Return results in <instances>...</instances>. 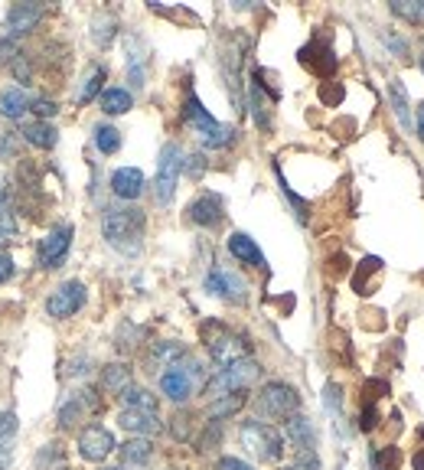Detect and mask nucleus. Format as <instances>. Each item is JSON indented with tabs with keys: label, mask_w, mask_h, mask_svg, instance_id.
<instances>
[{
	"label": "nucleus",
	"mask_w": 424,
	"mask_h": 470,
	"mask_svg": "<svg viewBox=\"0 0 424 470\" xmlns=\"http://www.w3.org/2000/svg\"><path fill=\"white\" fill-rule=\"evenodd\" d=\"M102 232L108 245L121 255H137L144 249V232H147V216L137 206H108L102 212Z\"/></svg>",
	"instance_id": "1"
},
{
	"label": "nucleus",
	"mask_w": 424,
	"mask_h": 470,
	"mask_svg": "<svg viewBox=\"0 0 424 470\" xmlns=\"http://www.w3.org/2000/svg\"><path fill=\"white\" fill-rule=\"evenodd\" d=\"M415 128H418V138H421V144H424V102L418 105V121H415Z\"/></svg>",
	"instance_id": "57"
},
{
	"label": "nucleus",
	"mask_w": 424,
	"mask_h": 470,
	"mask_svg": "<svg viewBox=\"0 0 424 470\" xmlns=\"http://www.w3.org/2000/svg\"><path fill=\"white\" fill-rule=\"evenodd\" d=\"M160 379V392H164L167 399L177 402V405H187L193 395H197V389H203L206 385V369L199 360H193V356H187V360H180L173 369H167Z\"/></svg>",
	"instance_id": "5"
},
{
	"label": "nucleus",
	"mask_w": 424,
	"mask_h": 470,
	"mask_svg": "<svg viewBox=\"0 0 424 470\" xmlns=\"http://www.w3.org/2000/svg\"><path fill=\"white\" fill-rule=\"evenodd\" d=\"M379 268H382V261L379 259H366L359 265V271H356V278H353V288L359 291V294H366V278H369L372 271H379Z\"/></svg>",
	"instance_id": "42"
},
{
	"label": "nucleus",
	"mask_w": 424,
	"mask_h": 470,
	"mask_svg": "<svg viewBox=\"0 0 424 470\" xmlns=\"http://www.w3.org/2000/svg\"><path fill=\"white\" fill-rule=\"evenodd\" d=\"M183 121L197 131V138L203 141V148L222 150L236 141V128L216 121V118L203 108V102H199L197 95H187V102H183Z\"/></svg>",
	"instance_id": "4"
},
{
	"label": "nucleus",
	"mask_w": 424,
	"mask_h": 470,
	"mask_svg": "<svg viewBox=\"0 0 424 470\" xmlns=\"http://www.w3.org/2000/svg\"><path fill=\"white\" fill-rule=\"evenodd\" d=\"M183 170H187V177L199 180V177L206 173V157H203V154H189V157H183Z\"/></svg>",
	"instance_id": "44"
},
{
	"label": "nucleus",
	"mask_w": 424,
	"mask_h": 470,
	"mask_svg": "<svg viewBox=\"0 0 424 470\" xmlns=\"http://www.w3.org/2000/svg\"><path fill=\"white\" fill-rule=\"evenodd\" d=\"M278 180H281V193L288 196V199H291V203H294V209H298V220H300V222H307V212H310V206H307L304 199H300V196L294 193L291 187H288V180H284V177H281V170H278Z\"/></svg>",
	"instance_id": "43"
},
{
	"label": "nucleus",
	"mask_w": 424,
	"mask_h": 470,
	"mask_svg": "<svg viewBox=\"0 0 424 470\" xmlns=\"http://www.w3.org/2000/svg\"><path fill=\"white\" fill-rule=\"evenodd\" d=\"M284 441H291L294 447H298V455H304V451H314L317 444V434H314V424L307 422L304 415H291L288 422H284Z\"/></svg>",
	"instance_id": "21"
},
{
	"label": "nucleus",
	"mask_w": 424,
	"mask_h": 470,
	"mask_svg": "<svg viewBox=\"0 0 424 470\" xmlns=\"http://www.w3.org/2000/svg\"><path fill=\"white\" fill-rule=\"evenodd\" d=\"M199 333H203V343L206 350H209L212 363L219 369L252 356V340L245 337V333H238V330L226 327L222 321H206L203 327H199Z\"/></svg>",
	"instance_id": "2"
},
{
	"label": "nucleus",
	"mask_w": 424,
	"mask_h": 470,
	"mask_svg": "<svg viewBox=\"0 0 424 470\" xmlns=\"http://www.w3.org/2000/svg\"><path fill=\"white\" fill-rule=\"evenodd\" d=\"M115 20L111 16H102V20H95V26H92V36H95V43L98 46H108L111 39H115Z\"/></svg>",
	"instance_id": "38"
},
{
	"label": "nucleus",
	"mask_w": 424,
	"mask_h": 470,
	"mask_svg": "<svg viewBox=\"0 0 424 470\" xmlns=\"http://www.w3.org/2000/svg\"><path fill=\"white\" fill-rule=\"evenodd\" d=\"M95 148L102 154H118L121 150V131L115 125H95Z\"/></svg>",
	"instance_id": "34"
},
{
	"label": "nucleus",
	"mask_w": 424,
	"mask_h": 470,
	"mask_svg": "<svg viewBox=\"0 0 424 470\" xmlns=\"http://www.w3.org/2000/svg\"><path fill=\"white\" fill-rule=\"evenodd\" d=\"M10 69H14V76H16V82H20V88L30 86V82H33V66H30V56H26V53H16V59L10 63Z\"/></svg>",
	"instance_id": "39"
},
{
	"label": "nucleus",
	"mask_w": 424,
	"mask_h": 470,
	"mask_svg": "<svg viewBox=\"0 0 424 470\" xmlns=\"http://www.w3.org/2000/svg\"><path fill=\"white\" fill-rule=\"evenodd\" d=\"M382 39H385V46H392L399 56H409V43L401 36H395V33H382Z\"/></svg>",
	"instance_id": "53"
},
{
	"label": "nucleus",
	"mask_w": 424,
	"mask_h": 470,
	"mask_svg": "<svg viewBox=\"0 0 424 470\" xmlns=\"http://www.w3.org/2000/svg\"><path fill=\"white\" fill-rule=\"evenodd\" d=\"M323 405H327V412H339V405H343V389H339L337 383H330L323 389Z\"/></svg>",
	"instance_id": "45"
},
{
	"label": "nucleus",
	"mask_w": 424,
	"mask_h": 470,
	"mask_svg": "<svg viewBox=\"0 0 424 470\" xmlns=\"http://www.w3.org/2000/svg\"><path fill=\"white\" fill-rule=\"evenodd\" d=\"M105 66H95L92 72H88V78H86V86H82V92H79V105H88L92 98H98L102 95V82H105Z\"/></svg>",
	"instance_id": "36"
},
{
	"label": "nucleus",
	"mask_w": 424,
	"mask_h": 470,
	"mask_svg": "<svg viewBox=\"0 0 424 470\" xmlns=\"http://www.w3.org/2000/svg\"><path fill=\"white\" fill-rule=\"evenodd\" d=\"M144 173L137 170V167H118V170L111 173V193L118 196V199H125V203H134L137 196L144 193Z\"/></svg>",
	"instance_id": "18"
},
{
	"label": "nucleus",
	"mask_w": 424,
	"mask_h": 470,
	"mask_svg": "<svg viewBox=\"0 0 424 470\" xmlns=\"http://www.w3.org/2000/svg\"><path fill=\"white\" fill-rule=\"evenodd\" d=\"M115 447H118L115 444V434H111L108 428H102V424H86V428L79 431V455L86 457V461L102 464Z\"/></svg>",
	"instance_id": "14"
},
{
	"label": "nucleus",
	"mask_w": 424,
	"mask_h": 470,
	"mask_svg": "<svg viewBox=\"0 0 424 470\" xmlns=\"http://www.w3.org/2000/svg\"><path fill=\"white\" fill-rule=\"evenodd\" d=\"M43 20V7L40 4H14L7 14V33L10 39L26 36L30 30H36V24Z\"/></svg>",
	"instance_id": "19"
},
{
	"label": "nucleus",
	"mask_w": 424,
	"mask_h": 470,
	"mask_svg": "<svg viewBox=\"0 0 424 470\" xmlns=\"http://www.w3.org/2000/svg\"><path fill=\"white\" fill-rule=\"evenodd\" d=\"M206 291L212 298L226 301V304H245L248 301V284L236 271H228V268H212L206 274Z\"/></svg>",
	"instance_id": "10"
},
{
	"label": "nucleus",
	"mask_w": 424,
	"mask_h": 470,
	"mask_svg": "<svg viewBox=\"0 0 424 470\" xmlns=\"http://www.w3.org/2000/svg\"><path fill=\"white\" fill-rule=\"evenodd\" d=\"M14 274H16L14 259H10V255H0V284H7Z\"/></svg>",
	"instance_id": "54"
},
{
	"label": "nucleus",
	"mask_w": 424,
	"mask_h": 470,
	"mask_svg": "<svg viewBox=\"0 0 424 470\" xmlns=\"http://www.w3.org/2000/svg\"><path fill=\"white\" fill-rule=\"evenodd\" d=\"M98 105H102L105 115H127V111L134 108V95L127 92V88L111 86V88H105V92L98 95Z\"/></svg>",
	"instance_id": "26"
},
{
	"label": "nucleus",
	"mask_w": 424,
	"mask_h": 470,
	"mask_svg": "<svg viewBox=\"0 0 424 470\" xmlns=\"http://www.w3.org/2000/svg\"><path fill=\"white\" fill-rule=\"evenodd\" d=\"M98 412H102L98 389H79L76 395H66V402L59 405V415H56V424H59V431H72L79 422H86L88 415H98Z\"/></svg>",
	"instance_id": "9"
},
{
	"label": "nucleus",
	"mask_w": 424,
	"mask_h": 470,
	"mask_svg": "<svg viewBox=\"0 0 424 470\" xmlns=\"http://www.w3.org/2000/svg\"><path fill=\"white\" fill-rule=\"evenodd\" d=\"M281 470H320V464H317L314 451H304V455H298V461L288 464V467H281Z\"/></svg>",
	"instance_id": "48"
},
{
	"label": "nucleus",
	"mask_w": 424,
	"mask_h": 470,
	"mask_svg": "<svg viewBox=\"0 0 424 470\" xmlns=\"http://www.w3.org/2000/svg\"><path fill=\"white\" fill-rule=\"evenodd\" d=\"M59 457H63V455H59V447H56V444H46V455H43V457H36V467H40V470H46L49 464H56V461H59Z\"/></svg>",
	"instance_id": "55"
},
{
	"label": "nucleus",
	"mask_w": 424,
	"mask_h": 470,
	"mask_svg": "<svg viewBox=\"0 0 424 470\" xmlns=\"http://www.w3.org/2000/svg\"><path fill=\"white\" fill-rule=\"evenodd\" d=\"M16 141H20V131H0V160L16 154Z\"/></svg>",
	"instance_id": "46"
},
{
	"label": "nucleus",
	"mask_w": 424,
	"mask_h": 470,
	"mask_svg": "<svg viewBox=\"0 0 424 470\" xmlns=\"http://www.w3.org/2000/svg\"><path fill=\"white\" fill-rule=\"evenodd\" d=\"M216 470H255L252 464H245L242 457H219Z\"/></svg>",
	"instance_id": "51"
},
{
	"label": "nucleus",
	"mask_w": 424,
	"mask_h": 470,
	"mask_svg": "<svg viewBox=\"0 0 424 470\" xmlns=\"http://www.w3.org/2000/svg\"><path fill=\"white\" fill-rule=\"evenodd\" d=\"M86 298H88L86 284H82V281H66V284H59L53 294H49L46 311H49V317H56V321H66V317H76V313L86 307Z\"/></svg>",
	"instance_id": "11"
},
{
	"label": "nucleus",
	"mask_w": 424,
	"mask_h": 470,
	"mask_svg": "<svg viewBox=\"0 0 424 470\" xmlns=\"http://www.w3.org/2000/svg\"><path fill=\"white\" fill-rule=\"evenodd\" d=\"M222 438H226V431H222V422H206L203 434L197 438L199 455H209V451H216V447L222 444Z\"/></svg>",
	"instance_id": "35"
},
{
	"label": "nucleus",
	"mask_w": 424,
	"mask_h": 470,
	"mask_svg": "<svg viewBox=\"0 0 424 470\" xmlns=\"http://www.w3.org/2000/svg\"><path fill=\"white\" fill-rule=\"evenodd\" d=\"M268 98L265 92H261L255 82H248V108H252V118H255V125L261 128V131H271V108H268ZM275 105V102H271Z\"/></svg>",
	"instance_id": "30"
},
{
	"label": "nucleus",
	"mask_w": 424,
	"mask_h": 470,
	"mask_svg": "<svg viewBox=\"0 0 424 470\" xmlns=\"http://www.w3.org/2000/svg\"><path fill=\"white\" fill-rule=\"evenodd\" d=\"M121 405L125 408H134V412H157V395L150 389H144V385H127L125 392L118 395Z\"/></svg>",
	"instance_id": "29"
},
{
	"label": "nucleus",
	"mask_w": 424,
	"mask_h": 470,
	"mask_svg": "<svg viewBox=\"0 0 424 470\" xmlns=\"http://www.w3.org/2000/svg\"><path fill=\"white\" fill-rule=\"evenodd\" d=\"M26 108H30V95H26V88L10 86V88H4V92H0V115H4V118H10V121H20Z\"/></svg>",
	"instance_id": "24"
},
{
	"label": "nucleus",
	"mask_w": 424,
	"mask_h": 470,
	"mask_svg": "<svg viewBox=\"0 0 424 470\" xmlns=\"http://www.w3.org/2000/svg\"><path fill=\"white\" fill-rule=\"evenodd\" d=\"M258 379H261V363L248 356V360H238L232 363V366L216 369V376L206 379L203 395L209 402H216L222 399V395H232V392H248Z\"/></svg>",
	"instance_id": "3"
},
{
	"label": "nucleus",
	"mask_w": 424,
	"mask_h": 470,
	"mask_svg": "<svg viewBox=\"0 0 424 470\" xmlns=\"http://www.w3.org/2000/svg\"><path fill=\"white\" fill-rule=\"evenodd\" d=\"M105 470H125V467H105Z\"/></svg>",
	"instance_id": "61"
},
{
	"label": "nucleus",
	"mask_w": 424,
	"mask_h": 470,
	"mask_svg": "<svg viewBox=\"0 0 424 470\" xmlns=\"http://www.w3.org/2000/svg\"><path fill=\"white\" fill-rule=\"evenodd\" d=\"M16 59V43L14 39H0V66H7V63H14Z\"/></svg>",
	"instance_id": "50"
},
{
	"label": "nucleus",
	"mask_w": 424,
	"mask_h": 470,
	"mask_svg": "<svg viewBox=\"0 0 424 470\" xmlns=\"http://www.w3.org/2000/svg\"><path fill=\"white\" fill-rule=\"evenodd\" d=\"M187 216L193 226L216 229L222 220H226V203H222L219 193H199L197 199L187 206Z\"/></svg>",
	"instance_id": "16"
},
{
	"label": "nucleus",
	"mask_w": 424,
	"mask_h": 470,
	"mask_svg": "<svg viewBox=\"0 0 424 470\" xmlns=\"http://www.w3.org/2000/svg\"><path fill=\"white\" fill-rule=\"evenodd\" d=\"M418 66H421V69H424V53H421V56H418Z\"/></svg>",
	"instance_id": "60"
},
{
	"label": "nucleus",
	"mask_w": 424,
	"mask_h": 470,
	"mask_svg": "<svg viewBox=\"0 0 424 470\" xmlns=\"http://www.w3.org/2000/svg\"><path fill=\"white\" fill-rule=\"evenodd\" d=\"M86 366H88V356H79V360H69L66 363V376H82V373H86Z\"/></svg>",
	"instance_id": "56"
},
{
	"label": "nucleus",
	"mask_w": 424,
	"mask_h": 470,
	"mask_svg": "<svg viewBox=\"0 0 424 470\" xmlns=\"http://www.w3.org/2000/svg\"><path fill=\"white\" fill-rule=\"evenodd\" d=\"M189 350L183 343H177V340H160V343H154L147 350V356H144V366H147L150 376H164L167 369H173L180 360H187Z\"/></svg>",
	"instance_id": "15"
},
{
	"label": "nucleus",
	"mask_w": 424,
	"mask_h": 470,
	"mask_svg": "<svg viewBox=\"0 0 424 470\" xmlns=\"http://www.w3.org/2000/svg\"><path fill=\"white\" fill-rule=\"evenodd\" d=\"M193 428H197V415L189 408H177L170 418V434L173 441H189L193 438Z\"/></svg>",
	"instance_id": "33"
},
{
	"label": "nucleus",
	"mask_w": 424,
	"mask_h": 470,
	"mask_svg": "<svg viewBox=\"0 0 424 470\" xmlns=\"http://www.w3.org/2000/svg\"><path fill=\"white\" fill-rule=\"evenodd\" d=\"M180 173H183V148L177 141L164 144L157 177H154V199H157V206H170L173 193H177V183H180Z\"/></svg>",
	"instance_id": "8"
},
{
	"label": "nucleus",
	"mask_w": 424,
	"mask_h": 470,
	"mask_svg": "<svg viewBox=\"0 0 424 470\" xmlns=\"http://www.w3.org/2000/svg\"><path fill=\"white\" fill-rule=\"evenodd\" d=\"M118 424L125 431H131L134 438H154V434H160V428H164L157 412H134V408H121Z\"/></svg>",
	"instance_id": "17"
},
{
	"label": "nucleus",
	"mask_w": 424,
	"mask_h": 470,
	"mask_svg": "<svg viewBox=\"0 0 424 470\" xmlns=\"http://www.w3.org/2000/svg\"><path fill=\"white\" fill-rule=\"evenodd\" d=\"M14 441H16V415L0 412V470H7L14 461Z\"/></svg>",
	"instance_id": "25"
},
{
	"label": "nucleus",
	"mask_w": 424,
	"mask_h": 470,
	"mask_svg": "<svg viewBox=\"0 0 424 470\" xmlns=\"http://www.w3.org/2000/svg\"><path fill=\"white\" fill-rule=\"evenodd\" d=\"M258 422H288L300 412V395L288 383H265L255 395Z\"/></svg>",
	"instance_id": "6"
},
{
	"label": "nucleus",
	"mask_w": 424,
	"mask_h": 470,
	"mask_svg": "<svg viewBox=\"0 0 424 470\" xmlns=\"http://www.w3.org/2000/svg\"><path fill=\"white\" fill-rule=\"evenodd\" d=\"M72 235H76V226H69V222H63V226H56L53 232L46 235L40 242V249H36V261H40L43 268H59L66 259H69V249H72Z\"/></svg>",
	"instance_id": "12"
},
{
	"label": "nucleus",
	"mask_w": 424,
	"mask_h": 470,
	"mask_svg": "<svg viewBox=\"0 0 424 470\" xmlns=\"http://www.w3.org/2000/svg\"><path fill=\"white\" fill-rule=\"evenodd\" d=\"M127 385H131V366H127V363H108V366L102 369V383H98L102 392L121 395Z\"/></svg>",
	"instance_id": "23"
},
{
	"label": "nucleus",
	"mask_w": 424,
	"mask_h": 470,
	"mask_svg": "<svg viewBox=\"0 0 424 470\" xmlns=\"http://www.w3.org/2000/svg\"><path fill=\"white\" fill-rule=\"evenodd\" d=\"M63 470H69V467H63Z\"/></svg>",
	"instance_id": "62"
},
{
	"label": "nucleus",
	"mask_w": 424,
	"mask_h": 470,
	"mask_svg": "<svg viewBox=\"0 0 424 470\" xmlns=\"http://www.w3.org/2000/svg\"><path fill=\"white\" fill-rule=\"evenodd\" d=\"M379 424V408L372 405V402H366V408L359 412V428L362 431H372Z\"/></svg>",
	"instance_id": "49"
},
{
	"label": "nucleus",
	"mask_w": 424,
	"mask_h": 470,
	"mask_svg": "<svg viewBox=\"0 0 424 470\" xmlns=\"http://www.w3.org/2000/svg\"><path fill=\"white\" fill-rule=\"evenodd\" d=\"M320 98L327 105H339V102H343V86H323L320 88Z\"/></svg>",
	"instance_id": "52"
},
{
	"label": "nucleus",
	"mask_w": 424,
	"mask_h": 470,
	"mask_svg": "<svg viewBox=\"0 0 424 470\" xmlns=\"http://www.w3.org/2000/svg\"><path fill=\"white\" fill-rule=\"evenodd\" d=\"M16 239V216L10 209H0V249Z\"/></svg>",
	"instance_id": "41"
},
{
	"label": "nucleus",
	"mask_w": 424,
	"mask_h": 470,
	"mask_svg": "<svg viewBox=\"0 0 424 470\" xmlns=\"http://www.w3.org/2000/svg\"><path fill=\"white\" fill-rule=\"evenodd\" d=\"M392 14L409 24H424V0H395Z\"/></svg>",
	"instance_id": "37"
},
{
	"label": "nucleus",
	"mask_w": 424,
	"mask_h": 470,
	"mask_svg": "<svg viewBox=\"0 0 424 470\" xmlns=\"http://www.w3.org/2000/svg\"><path fill=\"white\" fill-rule=\"evenodd\" d=\"M389 98H392V111L399 118L401 125L411 128V111H409V92L401 86V78H392V86H389Z\"/></svg>",
	"instance_id": "32"
},
{
	"label": "nucleus",
	"mask_w": 424,
	"mask_h": 470,
	"mask_svg": "<svg viewBox=\"0 0 424 470\" xmlns=\"http://www.w3.org/2000/svg\"><path fill=\"white\" fill-rule=\"evenodd\" d=\"M228 251H232V259H238L242 265H252V268H261L265 271L268 261L265 255H261V249L255 245L252 235H245V232H232L228 235Z\"/></svg>",
	"instance_id": "20"
},
{
	"label": "nucleus",
	"mask_w": 424,
	"mask_h": 470,
	"mask_svg": "<svg viewBox=\"0 0 424 470\" xmlns=\"http://www.w3.org/2000/svg\"><path fill=\"white\" fill-rule=\"evenodd\" d=\"M238 441H242L245 451L252 457H258L261 464H275V461H281V455H284V434L275 428V424L258 422V418L242 422Z\"/></svg>",
	"instance_id": "7"
},
{
	"label": "nucleus",
	"mask_w": 424,
	"mask_h": 470,
	"mask_svg": "<svg viewBox=\"0 0 424 470\" xmlns=\"http://www.w3.org/2000/svg\"><path fill=\"white\" fill-rule=\"evenodd\" d=\"M20 134H24L33 148H40V150H53L56 141H59V131H56L53 125H46V121H30V125L20 128Z\"/></svg>",
	"instance_id": "27"
},
{
	"label": "nucleus",
	"mask_w": 424,
	"mask_h": 470,
	"mask_svg": "<svg viewBox=\"0 0 424 470\" xmlns=\"http://www.w3.org/2000/svg\"><path fill=\"white\" fill-rule=\"evenodd\" d=\"M415 470H424V447L421 451H415Z\"/></svg>",
	"instance_id": "58"
},
{
	"label": "nucleus",
	"mask_w": 424,
	"mask_h": 470,
	"mask_svg": "<svg viewBox=\"0 0 424 470\" xmlns=\"http://www.w3.org/2000/svg\"><path fill=\"white\" fill-rule=\"evenodd\" d=\"M298 59H300L304 69H310L314 76H320V78H330L333 72H337V53H333L330 39H327V36L310 39V43H307V46L298 53Z\"/></svg>",
	"instance_id": "13"
},
{
	"label": "nucleus",
	"mask_w": 424,
	"mask_h": 470,
	"mask_svg": "<svg viewBox=\"0 0 424 470\" xmlns=\"http://www.w3.org/2000/svg\"><path fill=\"white\" fill-rule=\"evenodd\" d=\"M141 337H144V330H137L134 323H121V333L115 337V346H118V350H134Z\"/></svg>",
	"instance_id": "40"
},
{
	"label": "nucleus",
	"mask_w": 424,
	"mask_h": 470,
	"mask_svg": "<svg viewBox=\"0 0 424 470\" xmlns=\"http://www.w3.org/2000/svg\"><path fill=\"white\" fill-rule=\"evenodd\" d=\"M4 203H7V187L0 183V209H4Z\"/></svg>",
	"instance_id": "59"
},
{
	"label": "nucleus",
	"mask_w": 424,
	"mask_h": 470,
	"mask_svg": "<svg viewBox=\"0 0 424 470\" xmlns=\"http://www.w3.org/2000/svg\"><path fill=\"white\" fill-rule=\"evenodd\" d=\"M141 39L137 36H131V53H127V78H131V86L134 88H144V82H147V59H144V53L141 49Z\"/></svg>",
	"instance_id": "31"
},
{
	"label": "nucleus",
	"mask_w": 424,
	"mask_h": 470,
	"mask_svg": "<svg viewBox=\"0 0 424 470\" xmlns=\"http://www.w3.org/2000/svg\"><path fill=\"white\" fill-rule=\"evenodd\" d=\"M30 108H33V115L40 118V121H46V118L59 115V105H56V102H49V98H33V102H30Z\"/></svg>",
	"instance_id": "47"
},
{
	"label": "nucleus",
	"mask_w": 424,
	"mask_h": 470,
	"mask_svg": "<svg viewBox=\"0 0 424 470\" xmlns=\"http://www.w3.org/2000/svg\"><path fill=\"white\" fill-rule=\"evenodd\" d=\"M245 405H248V392H232V395H222V399L209 402L206 418H209V422H226V418L238 415Z\"/></svg>",
	"instance_id": "22"
},
{
	"label": "nucleus",
	"mask_w": 424,
	"mask_h": 470,
	"mask_svg": "<svg viewBox=\"0 0 424 470\" xmlns=\"http://www.w3.org/2000/svg\"><path fill=\"white\" fill-rule=\"evenodd\" d=\"M150 457H154L150 438H131L121 444V464H125V467H144Z\"/></svg>",
	"instance_id": "28"
}]
</instances>
